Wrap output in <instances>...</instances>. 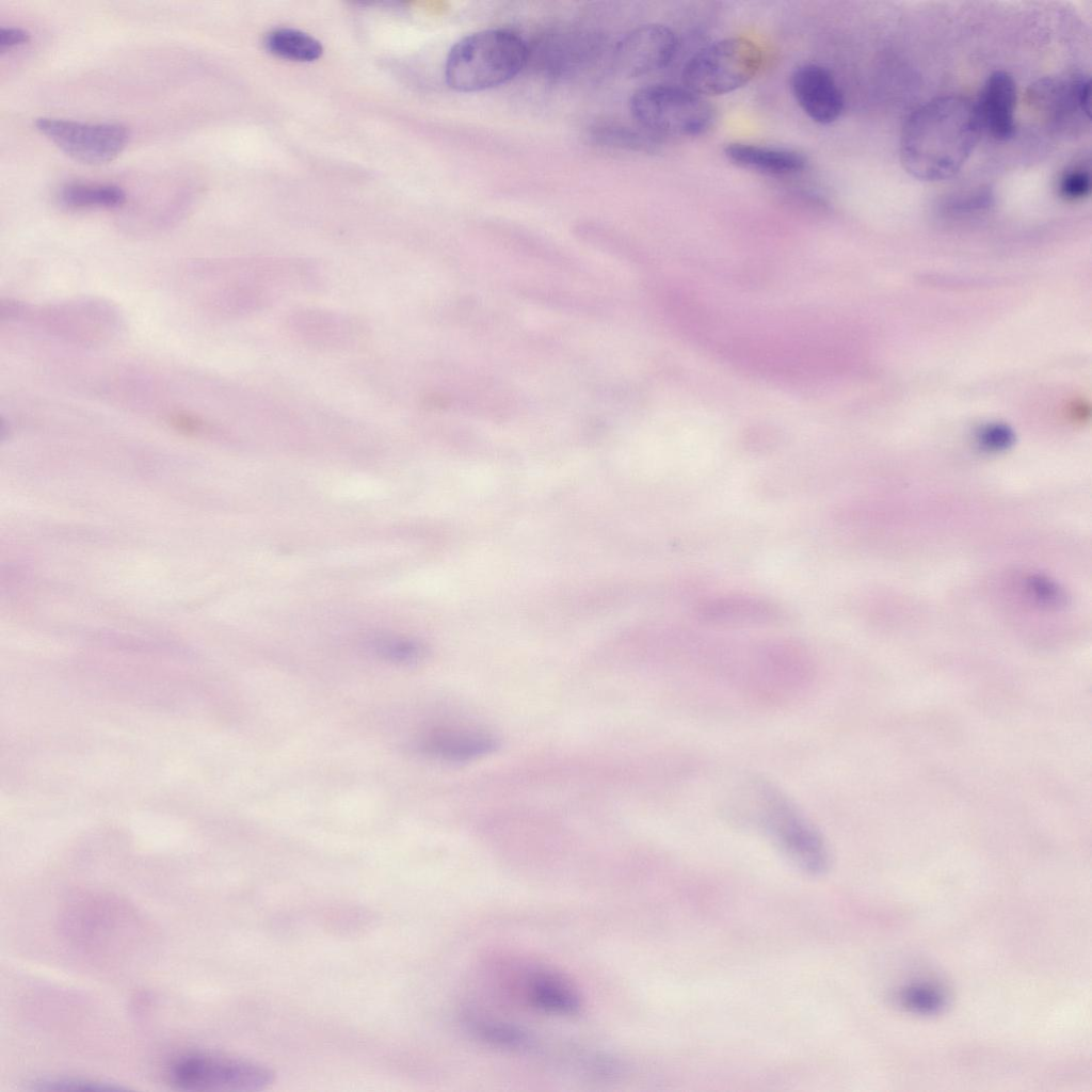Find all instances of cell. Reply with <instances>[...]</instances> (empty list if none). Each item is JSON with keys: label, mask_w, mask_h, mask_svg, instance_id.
<instances>
[{"label": "cell", "mask_w": 1092, "mask_h": 1092, "mask_svg": "<svg viewBox=\"0 0 1092 1092\" xmlns=\"http://www.w3.org/2000/svg\"><path fill=\"white\" fill-rule=\"evenodd\" d=\"M981 133L975 102L959 95L933 98L906 119L900 158L908 173L926 181L957 174Z\"/></svg>", "instance_id": "6da1fadb"}, {"label": "cell", "mask_w": 1092, "mask_h": 1092, "mask_svg": "<svg viewBox=\"0 0 1092 1092\" xmlns=\"http://www.w3.org/2000/svg\"><path fill=\"white\" fill-rule=\"evenodd\" d=\"M749 789V816L754 824L800 871L812 877L824 874L830 868V850L813 820L770 782L755 780Z\"/></svg>", "instance_id": "7a4b0ae2"}, {"label": "cell", "mask_w": 1092, "mask_h": 1092, "mask_svg": "<svg viewBox=\"0 0 1092 1092\" xmlns=\"http://www.w3.org/2000/svg\"><path fill=\"white\" fill-rule=\"evenodd\" d=\"M529 48L514 31L493 28L470 33L450 49L445 77L464 93L493 89L513 79L527 64Z\"/></svg>", "instance_id": "3957f363"}, {"label": "cell", "mask_w": 1092, "mask_h": 1092, "mask_svg": "<svg viewBox=\"0 0 1092 1092\" xmlns=\"http://www.w3.org/2000/svg\"><path fill=\"white\" fill-rule=\"evenodd\" d=\"M760 47L743 36L725 37L695 52L684 65L682 84L705 96L723 95L748 84L761 69Z\"/></svg>", "instance_id": "277c9868"}, {"label": "cell", "mask_w": 1092, "mask_h": 1092, "mask_svg": "<svg viewBox=\"0 0 1092 1092\" xmlns=\"http://www.w3.org/2000/svg\"><path fill=\"white\" fill-rule=\"evenodd\" d=\"M629 109L638 125L655 136L698 135L714 119L713 107L705 97L672 84L639 87L630 96Z\"/></svg>", "instance_id": "5b68a950"}, {"label": "cell", "mask_w": 1092, "mask_h": 1092, "mask_svg": "<svg viewBox=\"0 0 1092 1092\" xmlns=\"http://www.w3.org/2000/svg\"><path fill=\"white\" fill-rule=\"evenodd\" d=\"M166 1077L172 1086L184 1091L250 1092L271 1085L274 1073L250 1060L193 1051L174 1058Z\"/></svg>", "instance_id": "8992f818"}, {"label": "cell", "mask_w": 1092, "mask_h": 1092, "mask_svg": "<svg viewBox=\"0 0 1092 1092\" xmlns=\"http://www.w3.org/2000/svg\"><path fill=\"white\" fill-rule=\"evenodd\" d=\"M36 129L69 158L89 165L115 159L126 147L129 130L116 123H82L39 117Z\"/></svg>", "instance_id": "52a82bcc"}, {"label": "cell", "mask_w": 1092, "mask_h": 1092, "mask_svg": "<svg viewBox=\"0 0 1092 1092\" xmlns=\"http://www.w3.org/2000/svg\"><path fill=\"white\" fill-rule=\"evenodd\" d=\"M677 50V37L667 26L641 25L626 33L616 44L613 60L627 77H641L668 66Z\"/></svg>", "instance_id": "ba28073f"}, {"label": "cell", "mask_w": 1092, "mask_h": 1092, "mask_svg": "<svg viewBox=\"0 0 1092 1092\" xmlns=\"http://www.w3.org/2000/svg\"><path fill=\"white\" fill-rule=\"evenodd\" d=\"M1031 98L1060 128H1075L1090 119L1091 81L1087 76L1042 80L1033 85Z\"/></svg>", "instance_id": "9c48e42d"}, {"label": "cell", "mask_w": 1092, "mask_h": 1092, "mask_svg": "<svg viewBox=\"0 0 1092 1092\" xmlns=\"http://www.w3.org/2000/svg\"><path fill=\"white\" fill-rule=\"evenodd\" d=\"M790 89L801 110L815 123L831 124L842 113L844 94L824 66L813 63L798 66L790 76Z\"/></svg>", "instance_id": "30bf717a"}, {"label": "cell", "mask_w": 1092, "mask_h": 1092, "mask_svg": "<svg viewBox=\"0 0 1092 1092\" xmlns=\"http://www.w3.org/2000/svg\"><path fill=\"white\" fill-rule=\"evenodd\" d=\"M1016 86L1011 75L995 71L986 79L975 102L981 132L1007 140L1015 129Z\"/></svg>", "instance_id": "8fae6325"}, {"label": "cell", "mask_w": 1092, "mask_h": 1092, "mask_svg": "<svg viewBox=\"0 0 1092 1092\" xmlns=\"http://www.w3.org/2000/svg\"><path fill=\"white\" fill-rule=\"evenodd\" d=\"M696 616L706 624L743 627L774 623L781 619V610L760 597L726 595L703 601Z\"/></svg>", "instance_id": "7c38bea8"}, {"label": "cell", "mask_w": 1092, "mask_h": 1092, "mask_svg": "<svg viewBox=\"0 0 1092 1092\" xmlns=\"http://www.w3.org/2000/svg\"><path fill=\"white\" fill-rule=\"evenodd\" d=\"M733 164L769 176H790L807 166L805 156L794 149L748 142H730L723 149Z\"/></svg>", "instance_id": "4fadbf2b"}, {"label": "cell", "mask_w": 1092, "mask_h": 1092, "mask_svg": "<svg viewBox=\"0 0 1092 1092\" xmlns=\"http://www.w3.org/2000/svg\"><path fill=\"white\" fill-rule=\"evenodd\" d=\"M423 752L447 762H466L493 753L498 741L493 735L470 728H438L422 740Z\"/></svg>", "instance_id": "5bb4252c"}, {"label": "cell", "mask_w": 1092, "mask_h": 1092, "mask_svg": "<svg viewBox=\"0 0 1092 1092\" xmlns=\"http://www.w3.org/2000/svg\"><path fill=\"white\" fill-rule=\"evenodd\" d=\"M526 997L539 1010L572 1016L580 1011L576 989L563 977L548 970L534 971L526 983Z\"/></svg>", "instance_id": "9a60e30c"}, {"label": "cell", "mask_w": 1092, "mask_h": 1092, "mask_svg": "<svg viewBox=\"0 0 1092 1092\" xmlns=\"http://www.w3.org/2000/svg\"><path fill=\"white\" fill-rule=\"evenodd\" d=\"M593 43L581 32L557 33L548 37L541 48L543 69L553 76L571 74L592 55Z\"/></svg>", "instance_id": "2e32d148"}, {"label": "cell", "mask_w": 1092, "mask_h": 1092, "mask_svg": "<svg viewBox=\"0 0 1092 1092\" xmlns=\"http://www.w3.org/2000/svg\"><path fill=\"white\" fill-rule=\"evenodd\" d=\"M58 198L69 208H117L126 203L127 196L114 184L71 182L60 189Z\"/></svg>", "instance_id": "e0dca14e"}, {"label": "cell", "mask_w": 1092, "mask_h": 1092, "mask_svg": "<svg viewBox=\"0 0 1092 1092\" xmlns=\"http://www.w3.org/2000/svg\"><path fill=\"white\" fill-rule=\"evenodd\" d=\"M590 133L596 144L605 147L639 152H654L658 147L655 135L616 123L596 124Z\"/></svg>", "instance_id": "ac0fdd59"}, {"label": "cell", "mask_w": 1092, "mask_h": 1092, "mask_svg": "<svg viewBox=\"0 0 1092 1092\" xmlns=\"http://www.w3.org/2000/svg\"><path fill=\"white\" fill-rule=\"evenodd\" d=\"M267 49L284 59L314 61L322 53V45L311 35L290 28L275 29L267 34Z\"/></svg>", "instance_id": "d6986e66"}, {"label": "cell", "mask_w": 1092, "mask_h": 1092, "mask_svg": "<svg viewBox=\"0 0 1092 1092\" xmlns=\"http://www.w3.org/2000/svg\"><path fill=\"white\" fill-rule=\"evenodd\" d=\"M467 1024L479 1039L500 1047L524 1048L531 1041L526 1031L511 1024L475 1016H468Z\"/></svg>", "instance_id": "ffe728a7"}, {"label": "cell", "mask_w": 1092, "mask_h": 1092, "mask_svg": "<svg viewBox=\"0 0 1092 1092\" xmlns=\"http://www.w3.org/2000/svg\"><path fill=\"white\" fill-rule=\"evenodd\" d=\"M348 320L338 318L327 312H304L303 317L294 319L295 330L303 331L304 336L310 339L332 344L335 341L339 344L341 338L347 337L343 333L353 328L350 324L344 325Z\"/></svg>", "instance_id": "44dd1931"}, {"label": "cell", "mask_w": 1092, "mask_h": 1092, "mask_svg": "<svg viewBox=\"0 0 1092 1092\" xmlns=\"http://www.w3.org/2000/svg\"><path fill=\"white\" fill-rule=\"evenodd\" d=\"M900 999L904 1007L922 1014L938 1012L945 1005V997L941 991L929 985L910 986L904 990Z\"/></svg>", "instance_id": "7402d4cb"}, {"label": "cell", "mask_w": 1092, "mask_h": 1092, "mask_svg": "<svg viewBox=\"0 0 1092 1092\" xmlns=\"http://www.w3.org/2000/svg\"><path fill=\"white\" fill-rule=\"evenodd\" d=\"M1025 589L1038 605L1058 608L1065 604L1062 589L1053 580L1042 576H1030L1026 579Z\"/></svg>", "instance_id": "603a6c76"}, {"label": "cell", "mask_w": 1092, "mask_h": 1092, "mask_svg": "<svg viewBox=\"0 0 1092 1092\" xmlns=\"http://www.w3.org/2000/svg\"><path fill=\"white\" fill-rule=\"evenodd\" d=\"M977 443L982 450L1000 452L1009 449L1015 440L1013 430L1000 422H992L981 427L977 432Z\"/></svg>", "instance_id": "cb8c5ba5"}, {"label": "cell", "mask_w": 1092, "mask_h": 1092, "mask_svg": "<svg viewBox=\"0 0 1092 1092\" xmlns=\"http://www.w3.org/2000/svg\"><path fill=\"white\" fill-rule=\"evenodd\" d=\"M1060 194L1070 200L1083 198L1090 192L1089 171L1082 166L1067 170L1059 182Z\"/></svg>", "instance_id": "d4e9b609"}, {"label": "cell", "mask_w": 1092, "mask_h": 1092, "mask_svg": "<svg viewBox=\"0 0 1092 1092\" xmlns=\"http://www.w3.org/2000/svg\"><path fill=\"white\" fill-rule=\"evenodd\" d=\"M378 651L386 658L403 663L415 662L421 656V648L414 642L404 640H383Z\"/></svg>", "instance_id": "484cf974"}, {"label": "cell", "mask_w": 1092, "mask_h": 1092, "mask_svg": "<svg viewBox=\"0 0 1092 1092\" xmlns=\"http://www.w3.org/2000/svg\"><path fill=\"white\" fill-rule=\"evenodd\" d=\"M119 1089V1087L110 1086L108 1083L74 1079L43 1080L35 1083V1087H33V1090L38 1091H107Z\"/></svg>", "instance_id": "4316f807"}, {"label": "cell", "mask_w": 1092, "mask_h": 1092, "mask_svg": "<svg viewBox=\"0 0 1092 1092\" xmlns=\"http://www.w3.org/2000/svg\"><path fill=\"white\" fill-rule=\"evenodd\" d=\"M31 38L29 31L16 27L0 29V52L3 53L16 46L27 44Z\"/></svg>", "instance_id": "83f0119b"}]
</instances>
